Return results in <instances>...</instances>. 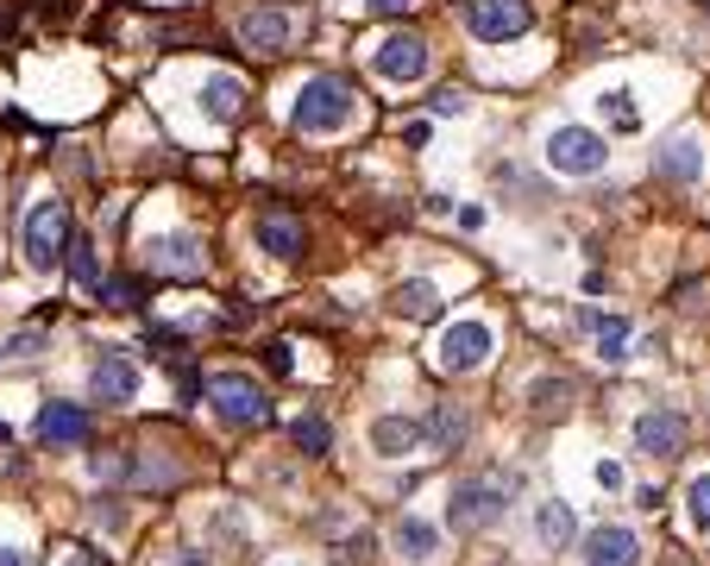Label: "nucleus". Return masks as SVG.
Returning a JSON list of instances; mask_svg holds the SVG:
<instances>
[{
    "instance_id": "1",
    "label": "nucleus",
    "mask_w": 710,
    "mask_h": 566,
    "mask_svg": "<svg viewBox=\"0 0 710 566\" xmlns=\"http://www.w3.org/2000/svg\"><path fill=\"white\" fill-rule=\"evenodd\" d=\"M510 491H516V472H491V478H460L453 497H446V523L460 535H479V528H497L510 516Z\"/></svg>"
},
{
    "instance_id": "2",
    "label": "nucleus",
    "mask_w": 710,
    "mask_h": 566,
    "mask_svg": "<svg viewBox=\"0 0 710 566\" xmlns=\"http://www.w3.org/2000/svg\"><path fill=\"white\" fill-rule=\"evenodd\" d=\"M352 107H359V95H352V82L346 76H308L302 89H296V133H340L346 120H352Z\"/></svg>"
},
{
    "instance_id": "3",
    "label": "nucleus",
    "mask_w": 710,
    "mask_h": 566,
    "mask_svg": "<svg viewBox=\"0 0 710 566\" xmlns=\"http://www.w3.org/2000/svg\"><path fill=\"white\" fill-rule=\"evenodd\" d=\"M70 202L51 196L25 215V265L32 271H58V258H70Z\"/></svg>"
},
{
    "instance_id": "4",
    "label": "nucleus",
    "mask_w": 710,
    "mask_h": 566,
    "mask_svg": "<svg viewBox=\"0 0 710 566\" xmlns=\"http://www.w3.org/2000/svg\"><path fill=\"white\" fill-rule=\"evenodd\" d=\"M208 403L220 410V422H233V429H265L270 422V397L258 391V378H246V371H214Z\"/></svg>"
},
{
    "instance_id": "5",
    "label": "nucleus",
    "mask_w": 710,
    "mask_h": 566,
    "mask_svg": "<svg viewBox=\"0 0 710 566\" xmlns=\"http://www.w3.org/2000/svg\"><path fill=\"white\" fill-rule=\"evenodd\" d=\"M535 25V0H465V32L484 44H510Z\"/></svg>"
},
{
    "instance_id": "6",
    "label": "nucleus",
    "mask_w": 710,
    "mask_h": 566,
    "mask_svg": "<svg viewBox=\"0 0 710 566\" xmlns=\"http://www.w3.org/2000/svg\"><path fill=\"white\" fill-rule=\"evenodd\" d=\"M547 164H554L559 176H597L610 164V145H604L591 126H554V133H547Z\"/></svg>"
},
{
    "instance_id": "7",
    "label": "nucleus",
    "mask_w": 710,
    "mask_h": 566,
    "mask_svg": "<svg viewBox=\"0 0 710 566\" xmlns=\"http://www.w3.org/2000/svg\"><path fill=\"white\" fill-rule=\"evenodd\" d=\"M289 39H296V20H289L284 7H251V13H239V44H246L251 58H284Z\"/></svg>"
},
{
    "instance_id": "8",
    "label": "nucleus",
    "mask_w": 710,
    "mask_h": 566,
    "mask_svg": "<svg viewBox=\"0 0 710 566\" xmlns=\"http://www.w3.org/2000/svg\"><path fill=\"white\" fill-rule=\"evenodd\" d=\"M371 70L384 82H422L428 76V39H415V32H390L378 51H371Z\"/></svg>"
},
{
    "instance_id": "9",
    "label": "nucleus",
    "mask_w": 710,
    "mask_h": 566,
    "mask_svg": "<svg viewBox=\"0 0 710 566\" xmlns=\"http://www.w3.org/2000/svg\"><path fill=\"white\" fill-rule=\"evenodd\" d=\"M635 447L648 453V460H679V447H686V415L679 410H648L635 422Z\"/></svg>"
},
{
    "instance_id": "10",
    "label": "nucleus",
    "mask_w": 710,
    "mask_h": 566,
    "mask_svg": "<svg viewBox=\"0 0 710 566\" xmlns=\"http://www.w3.org/2000/svg\"><path fill=\"white\" fill-rule=\"evenodd\" d=\"M152 271L157 277H202L208 271V253H202L195 234H164V239H152Z\"/></svg>"
},
{
    "instance_id": "11",
    "label": "nucleus",
    "mask_w": 710,
    "mask_h": 566,
    "mask_svg": "<svg viewBox=\"0 0 710 566\" xmlns=\"http://www.w3.org/2000/svg\"><path fill=\"white\" fill-rule=\"evenodd\" d=\"M491 359V328L484 321H460V328L441 333V366L446 371H479Z\"/></svg>"
},
{
    "instance_id": "12",
    "label": "nucleus",
    "mask_w": 710,
    "mask_h": 566,
    "mask_svg": "<svg viewBox=\"0 0 710 566\" xmlns=\"http://www.w3.org/2000/svg\"><path fill=\"white\" fill-rule=\"evenodd\" d=\"M89 434H95V422H89L82 403H44L39 410V441L44 447H82Z\"/></svg>"
},
{
    "instance_id": "13",
    "label": "nucleus",
    "mask_w": 710,
    "mask_h": 566,
    "mask_svg": "<svg viewBox=\"0 0 710 566\" xmlns=\"http://www.w3.org/2000/svg\"><path fill=\"white\" fill-rule=\"evenodd\" d=\"M89 391L101 397V403H133L138 397V371L126 352H101L95 371H89Z\"/></svg>"
},
{
    "instance_id": "14",
    "label": "nucleus",
    "mask_w": 710,
    "mask_h": 566,
    "mask_svg": "<svg viewBox=\"0 0 710 566\" xmlns=\"http://www.w3.org/2000/svg\"><path fill=\"white\" fill-rule=\"evenodd\" d=\"M585 566H641V542H635L629 528L604 523L585 535Z\"/></svg>"
},
{
    "instance_id": "15",
    "label": "nucleus",
    "mask_w": 710,
    "mask_h": 566,
    "mask_svg": "<svg viewBox=\"0 0 710 566\" xmlns=\"http://www.w3.org/2000/svg\"><path fill=\"white\" fill-rule=\"evenodd\" d=\"M654 176H660V183H691V176H704V145H698L691 133L667 138L660 157H654Z\"/></svg>"
},
{
    "instance_id": "16",
    "label": "nucleus",
    "mask_w": 710,
    "mask_h": 566,
    "mask_svg": "<svg viewBox=\"0 0 710 566\" xmlns=\"http://www.w3.org/2000/svg\"><path fill=\"white\" fill-rule=\"evenodd\" d=\"M302 220L296 215H284V208H265L258 215V253H270V258H296L302 253Z\"/></svg>"
},
{
    "instance_id": "17",
    "label": "nucleus",
    "mask_w": 710,
    "mask_h": 566,
    "mask_svg": "<svg viewBox=\"0 0 710 566\" xmlns=\"http://www.w3.org/2000/svg\"><path fill=\"white\" fill-rule=\"evenodd\" d=\"M422 422H409V415H378L371 422V447L384 453V460H409V453L422 447Z\"/></svg>"
},
{
    "instance_id": "18",
    "label": "nucleus",
    "mask_w": 710,
    "mask_h": 566,
    "mask_svg": "<svg viewBox=\"0 0 710 566\" xmlns=\"http://www.w3.org/2000/svg\"><path fill=\"white\" fill-rule=\"evenodd\" d=\"M465 434H472V415H465L460 403H434V422H428V441H434V453H460Z\"/></svg>"
},
{
    "instance_id": "19",
    "label": "nucleus",
    "mask_w": 710,
    "mask_h": 566,
    "mask_svg": "<svg viewBox=\"0 0 710 566\" xmlns=\"http://www.w3.org/2000/svg\"><path fill=\"white\" fill-rule=\"evenodd\" d=\"M239 101H246V89H239V76H208L202 82V114L208 120H239Z\"/></svg>"
},
{
    "instance_id": "20",
    "label": "nucleus",
    "mask_w": 710,
    "mask_h": 566,
    "mask_svg": "<svg viewBox=\"0 0 710 566\" xmlns=\"http://www.w3.org/2000/svg\"><path fill=\"white\" fill-rule=\"evenodd\" d=\"M390 309L403 315V321H434V315H441V290H434V284H397V290H390Z\"/></svg>"
},
{
    "instance_id": "21",
    "label": "nucleus",
    "mask_w": 710,
    "mask_h": 566,
    "mask_svg": "<svg viewBox=\"0 0 710 566\" xmlns=\"http://www.w3.org/2000/svg\"><path fill=\"white\" fill-rule=\"evenodd\" d=\"M535 528H541V542L547 547H559V554H566V547L578 542V516H573V504H541V516H535Z\"/></svg>"
},
{
    "instance_id": "22",
    "label": "nucleus",
    "mask_w": 710,
    "mask_h": 566,
    "mask_svg": "<svg viewBox=\"0 0 710 566\" xmlns=\"http://www.w3.org/2000/svg\"><path fill=\"white\" fill-rule=\"evenodd\" d=\"M397 547H403L409 560H434V547H441V528L422 523V516H403V523H397Z\"/></svg>"
},
{
    "instance_id": "23",
    "label": "nucleus",
    "mask_w": 710,
    "mask_h": 566,
    "mask_svg": "<svg viewBox=\"0 0 710 566\" xmlns=\"http://www.w3.org/2000/svg\"><path fill=\"white\" fill-rule=\"evenodd\" d=\"M289 434H296V447H302L308 460H321V453L333 447V429H327V415H296V429H289Z\"/></svg>"
},
{
    "instance_id": "24",
    "label": "nucleus",
    "mask_w": 710,
    "mask_h": 566,
    "mask_svg": "<svg viewBox=\"0 0 710 566\" xmlns=\"http://www.w3.org/2000/svg\"><path fill=\"white\" fill-rule=\"evenodd\" d=\"M95 296L107 309H138V302H145V284H138V277H101Z\"/></svg>"
},
{
    "instance_id": "25",
    "label": "nucleus",
    "mask_w": 710,
    "mask_h": 566,
    "mask_svg": "<svg viewBox=\"0 0 710 566\" xmlns=\"http://www.w3.org/2000/svg\"><path fill=\"white\" fill-rule=\"evenodd\" d=\"M597 114L610 120L616 133H635V126H641V120H635V107H629V89H610V95L597 101Z\"/></svg>"
},
{
    "instance_id": "26",
    "label": "nucleus",
    "mask_w": 710,
    "mask_h": 566,
    "mask_svg": "<svg viewBox=\"0 0 710 566\" xmlns=\"http://www.w3.org/2000/svg\"><path fill=\"white\" fill-rule=\"evenodd\" d=\"M70 277H76V284H101V258L89 239H70Z\"/></svg>"
},
{
    "instance_id": "27",
    "label": "nucleus",
    "mask_w": 710,
    "mask_h": 566,
    "mask_svg": "<svg viewBox=\"0 0 710 566\" xmlns=\"http://www.w3.org/2000/svg\"><path fill=\"white\" fill-rule=\"evenodd\" d=\"M95 478H107V485H133V453H95Z\"/></svg>"
},
{
    "instance_id": "28",
    "label": "nucleus",
    "mask_w": 710,
    "mask_h": 566,
    "mask_svg": "<svg viewBox=\"0 0 710 566\" xmlns=\"http://www.w3.org/2000/svg\"><path fill=\"white\" fill-rule=\"evenodd\" d=\"M686 516H691V528H710V478H691V491H686Z\"/></svg>"
},
{
    "instance_id": "29",
    "label": "nucleus",
    "mask_w": 710,
    "mask_h": 566,
    "mask_svg": "<svg viewBox=\"0 0 710 566\" xmlns=\"http://www.w3.org/2000/svg\"><path fill=\"white\" fill-rule=\"evenodd\" d=\"M371 547H378V535H371V528H359L352 542H340V560H333V566H366Z\"/></svg>"
},
{
    "instance_id": "30",
    "label": "nucleus",
    "mask_w": 710,
    "mask_h": 566,
    "mask_svg": "<svg viewBox=\"0 0 710 566\" xmlns=\"http://www.w3.org/2000/svg\"><path fill=\"white\" fill-rule=\"evenodd\" d=\"M528 397H535V410H559V403L573 397V384H566V378H541V384H535Z\"/></svg>"
},
{
    "instance_id": "31",
    "label": "nucleus",
    "mask_w": 710,
    "mask_h": 566,
    "mask_svg": "<svg viewBox=\"0 0 710 566\" xmlns=\"http://www.w3.org/2000/svg\"><path fill=\"white\" fill-rule=\"evenodd\" d=\"M51 566H107V554H95V547H58Z\"/></svg>"
},
{
    "instance_id": "32",
    "label": "nucleus",
    "mask_w": 710,
    "mask_h": 566,
    "mask_svg": "<svg viewBox=\"0 0 710 566\" xmlns=\"http://www.w3.org/2000/svg\"><path fill=\"white\" fill-rule=\"evenodd\" d=\"M95 528H114V535H120V528H126V504H120V497H101V504H95Z\"/></svg>"
},
{
    "instance_id": "33",
    "label": "nucleus",
    "mask_w": 710,
    "mask_h": 566,
    "mask_svg": "<svg viewBox=\"0 0 710 566\" xmlns=\"http://www.w3.org/2000/svg\"><path fill=\"white\" fill-rule=\"evenodd\" d=\"M428 107H434V114H460V107H465V95H460V89H434V101H428Z\"/></svg>"
},
{
    "instance_id": "34",
    "label": "nucleus",
    "mask_w": 710,
    "mask_h": 566,
    "mask_svg": "<svg viewBox=\"0 0 710 566\" xmlns=\"http://www.w3.org/2000/svg\"><path fill=\"white\" fill-rule=\"evenodd\" d=\"M415 0H366V13H378V20H403Z\"/></svg>"
},
{
    "instance_id": "35",
    "label": "nucleus",
    "mask_w": 710,
    "mask_h": 566,
    "mask_svg": "<svg viewBox=\"0 0 710 566\" xmlns=\"http://www.w3.org/2000/svg\"><path fill=\"white\" fill-rule=\"evenodd\" d=\"M265 359H270V371H277V378H289V371H296V359H289V347H284V340H270V347H265Z\"/></svg>"
},
{
    "instance_id": "36",
    "label": "nucleus",
    "mask_w": 710,
    "mask_h": 566,
    "mask_svg": "<svg viewBox=\"0 0 710 566\" xmlns=\"http://www.w3.org/2000/svg\"><path fill=\"white\" fill-rule=\"evenodd\" d=\"M597 485H604V491H622V466H616V460H604V466H597Z\"/></svg>"
},
{
    "instance_id": "37",
    "label": "nucleus",
    "mask_w": 710,
    "mask_h": 566,
    "mask_svg": "<svg viewBox=\"0 0 710 566\" xmlns=\"http://www.w3.org/2000/svg\"><path fill=\"white\" fill-rule=\"evenodd\" d=\"M171 566H214V560H208V554H176Z\"/></svg>"
},
{
    "instance_id": "38",
    "label": "nucleus",
    "mask_w": 710,
    "mask_h": 566,
    "mask_svg": "<svg viewBox=\"0 0 710 566\" xmlns=\"http://www.w3.org/2000/svg\"><path fill=\"white\" fill-rule=\"evenodd\" d=\"M0 566H25V554L20 547H0Z\"/></svg>"
},
{
    "instance_id": "39",
    "label": "nucleus",
    "mask_w": 710,
    "mask_h": 566,
    "mask_svg": "<svg viewBox=\"0 0 710 566\" xmlns=\"http://www.w3.org/2000/svg\"><path fill=\"white\" fill-rule=\"evenodd\" d=\"M0 441H7V429H0Z\"/></svg>"
}]
</instances>
